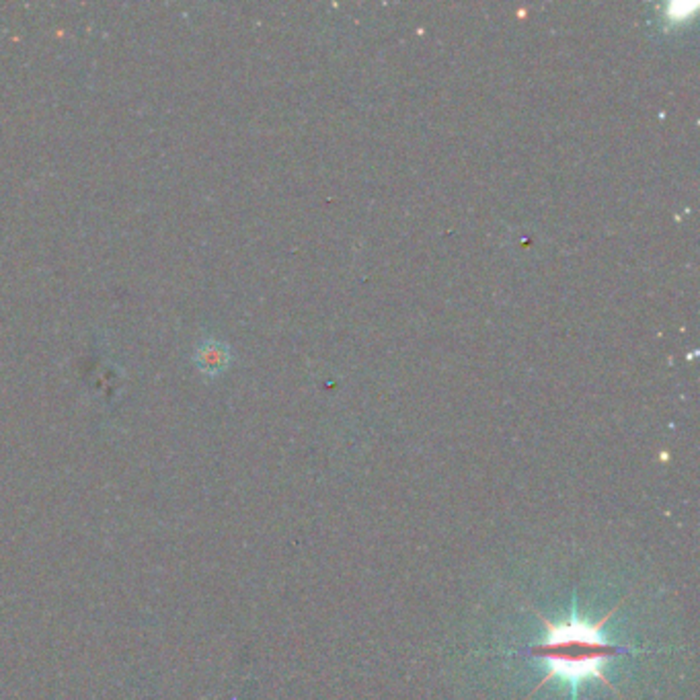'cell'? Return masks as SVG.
Segmentation results:
<instances>
[{"label":"cell","instance_id":"2","mask_svg":"<svg viewBox=\"0 0 700 700\" xmlns=\"http://www.w3.org/2000/svg\"><path fill=\"white\" fill-rule=\"evenodd\" d=\"M224 364H226V353H224V350L220 348V345H216V343L206 345V348H202V351H199L198 366L204 372L214 374V372H218Z\"/></svg>","mask_w":700,"mask_h":700},{"label":"cell","instance_id":"1","mask_svg":"<svg viewBox=\"0 0 700 700\" xmlns=\"http://www.w3.org/2000/svg\"><path fill=\"white\" fill-rule=\"evenodd\" d=\"M616 610H619V606L610 610L604 619L598 622H590L584 616H579L575 604L571 616L565 620H551L535 610L544 625V639L536 643V645H530L526 649V654L538 657V660L546 663V676L536 686L535 692L552 680H557L571 692V698L575 700L581 684L595 680L619 695V690L614 688L606 676V668L614 657L633 654V647L614 645V643L606 639L604 625L612 619Z\"/></svg>","mask_w":700,"mask_h":700}]
</instances>
